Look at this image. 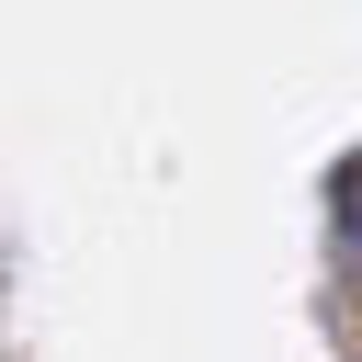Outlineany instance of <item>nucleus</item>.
I'll list each match as a JSON object with an SVG mask.
<instances>
[{"label": "nucleus", "mask_w": 362, "mask_h": 362, "mask_svg": "<svg viewBox=\"0 0 362 362\" xmlns=\"http://www.w3.org/2000/svg\"><path fill=\"white\" fill-rule=\"evenodd\" d=\"M339 192H351V249H362V170H351V181H339Z\"/></svg>", "instance_id": "nucleus-1"}]
</instances>
